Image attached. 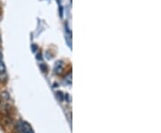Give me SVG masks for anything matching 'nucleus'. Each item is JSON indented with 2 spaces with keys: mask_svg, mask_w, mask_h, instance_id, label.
I'll return each mask as SVG.
<instances>
[{
  "mask_svg": "<svg viewBox=\"0 0 161 133\" xmlns=\"http://www.w3.org/2000/svg\"><path fill=\"white\" fill-rule=\"evenodd\" d=\"M16 129L19 133H34L31 126L25 121H19L16 125Z\"/></svg>",
  "mask_w": 161,
  "mask_h": 133,
  "instance_id": "f257e3e1",
  "label": "nucleus"
},
{
  "mask_svg": "<svg viewBox=\"0 0 161 133\" xmlns=\"http://www.w3.org/2000/svg\"><path fill=\"white\" fill-rule=\"evenodd\" d=\"M63 63L62 62H58L57 64H56V66H55V72L59 74V73H61L62 72V71H63Z\"/></svg>",
  "mask_w": 161,
  "mask_h": 133,
  "instance_id": "f03ea898",
  "label": "nucleus"
},
{
  "mask_svg": "<svg viewBox=\"0 0 161 133\" xmlns=\"http://www.w3.org/2000/svg\"><path fill=\"white\" fill-rule=\"evenodd\" d=\"M5 72H6V66H5V64H4L3 62L0 61V74L5 73Z\"/></svg>",
  "mask_w": 161,
  "mask_h": 133,
  "instance_id": "7ed1b4c3",
  "label": "nucleus"
},
{
  "mask_svg": "<svg viewBox=\"0 0 161 133\" xmlns=\"http://www.w3.org/2000/svg\"><path fill=\"white\" fill-rule=\"evenodd\" d=\"M2 57H3V55H2V53L0 52V59H2Z\"/></svg>",
  "mask_w": 161,
  "mask_h": 133,
  "instance_id": "20e7f679",
  "label": "nucleus"
},
{
  "mask_svg": "<svg viewBox=\"0 0 161 133\" xmlns=\"http://www.w3.org/2000/svg\"><path fill=\"white\" fill-rule=\"evenodd\" d=\"M0 42H1V38H0Z\"/></svg>",
  "mask_w": 161,
  "mask_h": 133,
  "instance_id": "39448f33",
  "label": "nucleus"
}]
</instances>
